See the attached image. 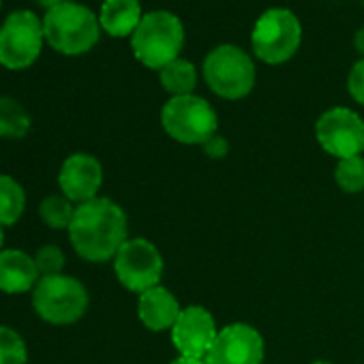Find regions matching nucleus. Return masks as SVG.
<instances>
[{
    "mask_svg": "<svg viewBox=\"0 0 364 364\" xmlns=\"http://www.w3.org/2000/svg\"><path fill=\"white\" fill-rule=\"evenodd\" d=\"M67 232L75 253L92 264L114 259L120 247L129 240L127 215L107 198H95L75 206V215Z\"/></svg>",
    "mask_w": 364,
    "mask_h": 364,
    "instance_id": "1",
    "label": "nucleus"
},
{
    "mask_svg": "<svg viewBox=\"0 0 364 364\" xmlns=\"http://www.w3.org/2000/svg\"><path fill=\"white\" fill-rule=\"evenodd\" d=\"M101 24L97 16L80 3H60L46 11L43 18V37L52 50L77 56L92 50L99 41Z\"/></svg>",
    "mask_w": 364,
    "mask_h": 364,
    "instance_id": "2",
    "label": "nucleus"
},
{
    "mask_svg": "<svg viewBox=\"0 0 364 364\" xmlns=\"http://www.w3.org/2000/svg\"><path fill=\"white\" fill-rule=\"evenodd\" d=\"M185 43L182 22L169 11L146 14L131 35V48L135 58L148 69H163L173 63Z\"/></svg>",
    "mask_w": 364,
    "mask_h": 364,
    "instance_id": "3",
    "label": "nucleus"
},
{
    "mask_svg": "<svg viewBox=\"0 0 364 364\" xmlns=\"http://www.w3.org/2000/svg\"><path fill=\"white\" fill-rule=\"evenodd\" d=\"M161 124L165 133L189 146H204L217 135L219 118L213 105L196 95L171 97L161 109Z\"/></svg>",
    "mask_w": 364,
    "mask_h": 364,
    "instance_id": "4",
    "label": "nucleus"
},
{
    "mask_svg": "<svg viewBox=\"0 0 364 364\" xmlns=\"http://www.w3.org/2000/svg\"><path fill=\"white\" fill-rule=\"evenodd\" d=\"M33 306L48 323H73L88 309V291L75 277L63 272L41 277L33 289Z\"/></svg>",
    "mask_w": 364,
    "mask_h": 364,
    "instance_id": "5",
    "label": "nucleus"
},
{
    "mask_svg": "<svg viewBox=\"0 0 364 364\" xmlns=\"http://www.w3.org/2000/svg\"><path fill=\"white\" fill-rule=\"evenodd\" d=\"M204 80L208 88L230 101L247 97L255 86V65L247 52L236 46H217L204 60Z\"/></svg>",
    "mask_w": 364,
    "mask_h": 364,
    "instance_id": "6",
    "label": "nucleus"
},
{
    "mask_svg": "<svg viewBox=\"0 0 364 364\" xmlns=\"http://www.w3.org/2000/svg\"><path fill=\"white\" fill-rule=\"evenodd\" d=\"M302 28L289 9H268L253 28L251 46L255 56L266 65L287 63L300 48Z\"/></svg>",
    "mask_w": 364,
    "mask_h": 364,
    "instance_id": "7",
    "label": "nucleus"
},
{
    "mask_svg": "<svg viewBox=\"0 0 364 364\" xmlns=\"http://www.w3.org/2000/svg\"><path fill=\"white\" fill-rule=\"evenodd\" d=\"M43 20L28 9L7 16L0 26V65L11 71L31 67L43 48Z\"/></svg>",
    "mask_w": 364,
    "mask_h": 364,
    "instance_id": "8",
    "label": "nucleus"
},
{
    "mask_svg": "<svg viewBox=\"0 0 364 364\" xmlns=\"http://www.w3.org/2000/svg\"><path fill=\"white\" fill-rule=\"evenodd\" d=\"M118 281L135 294H144L159 285L163 277V257L146 238H129L114 257Z\"/></svg>",
    "mask_w": 364,
    "mask_h": 364,
    "instance_id": "9",
    "label": "nucleus"
},
{
    "mask_svg": "<svg viewBox=\"0 0 364 364\" xmlns=\"http://www.w3.org/2000/svg\"><path fill=\"white\" fill-rule=\"evenodd\" d=\"M315 135L319 146L338 161L360 156L364 150V120L347 107L323 112L315 122Z\"/></svg>",
    "mask_w": 364,
    "mask_h": 364,
    "instance_id": "10",
    "label": "nucleus"
},
{
    "mask_svg": "<svg viewBox=\"0 0 364 364\" xmlns=\"http://www.w3.org/2000/svg\"><path fill=\"white\" fill-rule=\"evenodd\" d=\"M208 364H262L264 338L249 323H230L219 330L215 345L206 355Z\"/></svg>",
    "mask_w": 364,
    "mask_h": 364,
    "instance_id": "11",
    "label": "nucleus"
},
{
    "mask_svg": "<svg viewBox=\"0 0 364 364\" xmlns=\"http://www.w3.org/2000/svg\"><path fill=\"white\" fill-rule=\"evenodd\" d=\"M217 334L219 330L210 311L193 304L180 311V317L171 328V343L180 351V355L206 360L210 347L217 341Z\"/></svg>",
    "mask_w": 364,
    "mask_h": 364,
    "instance_id": "12",
    "label": "nucleus"
},
{
    "mask_svg": "<svg viewBox=\"0 0 364 364\" xmlns=\"http://www.w3.org/2000/svg\"><path fill=\"white\" fill-rule=\"evenodd\" d=\"M103 185V167L101 163L86 152H75L65 159L60 173H58V187L67 200L73 204H84L97 198Z\"/></svg>",
    "mask_w": 364,
    "mask_h": 364,
    "instance_id": "13",
    "label": "nucleus"
},
{
    "mask_svg": "<svg viewBox=\"0 0 364 364\" xmlns=\"http://www.w3.org/2000/svg\"><path fill=\"white\" fill-rule=\"evenodd\" d=\"M180 311L182 309H180L176 296L167 287L156 285V287L139 294L137 317L152 332L171 330L173 323H176V319L180 317Z\"/></svg>",
    "mask_w": 364,
    "mask_h": 364,
    "instance_id": "14",
    "label": "nucleus"
},
{
    "mask_svg": "<svg viewBox=\"0 0 364 364\" xmlns=\"http://www.w3.org/2000/svg\"><path fill=\"white\" fill-rule=\"evenodd\" d=\"M41 274L35 257L20 249L0 251V291L3 294H26L35 289Z\"/></svg>",
    "mask_w": 364,
    "mask_h": 364,
    "instance_id": "15",
    "label": "nucleus"
},
{
    "mask_svg": "<svg viewBox=\"0 0 364 364\" xmlns=\"http://www.w3.org/2000/svg\"><path fill=\"white\" fill-rule=\"evenodd\" d=\"M141 18L139 0H105L101 5L99 24L112 37H127L135 33Z\"/></svg>",
    "mask_w": 364,
    "mask_h": 364,
    "instance_id": "16",
    "label": "nucleus"
},
{
    "mask_svg": "<svg viewBox=\"0 0 364 364\" xmlns=\"http://www.w3.org/2000/svg\"><path fill=\"white\" fill-rule=\"evenodd\" d=\"M26 206V193L11 176H0V228H11L20 221Z\"/></svg>",
    "mask_w": 364,
    "mask_h": 364,
    "instance_id": "17",
    "label": "nucleus"
},
{
    "mask_svg": "<svg viewBox=\"0 0 364 364\" xmlns=\"http://www.w3.org/2000/svg\"><path fill=\"white\" fill-rule=\"evenodd\" d=\"M161 84L171 97L193 95V88L198 84V71L189 60L176 58L173 63L161 69Z\"/></svg>",
    "mask_w": 364,
    "mask_h": 364,
    "instance_id": "18",
    "label": "nucleus"
},
{
    "mask_svg": "<svg viewBox=\"0 0 364 364\" xmlns=\"http://www.w3.org/2000/svg\"><path fill=\"white\" fill-rule=\"evenodd\" d=\"M31 131V114L11 97H0V137L22 139Z\"/></svg>",
    "mask_w": 364,
    "mask_h": 364,
    "instance_id": "19",
    "label": "nucleus"
},
{
    "mask_svg": "<svg viewBox=\"0 0 364 364\" xmlns=\"http://www.w3.org/2000/svg\"><path fill=\"white\" fill-rule=\"evenodd\" d=\"M73 215L75 206L65 196H50L39 204V217L52 230H69Z\"/></svg>",
    "mask_w": 364,
    "mask_h": 364,
    "instance_id": "20",
    "label": "nucleus"
},
{
    "mask_svg": "<svg viewBox=\"0 0 364 364\" xmlns=\"http://www.w3.org/2000/svg\"><path fill=\"white\" fill-rule=\"evenodd\" d=\"M334 180L341 191L345 193H360L364 191V159L362 156H351L343 159L336 163L334 169Z\"/></svg>",
    "mask_w": 364,
    "mask_h": 364,
    "instance_id": "21",
    "label": "nucleus"
},
{
    "mask_svg": "<svg viewBox=\"0 0 364 364\" xmlns=\"http://www.w3.org/2000/svg\"><path fill=\"white\" fill-rule=\"evenodd\" d=\"M28 349L20 332L9 326H0V364H26Z\"/></svg>",
    "mask_w": 364,
    "mask_h": 364,
    "instance_id": "22",
    "label": "nucleus"
},
{
    "mask_svg": "<svg viewBox=\"0 0 364 364\" xmlns=\"http://www.w3.org/2000/svg\"><path fill=\"white\" fill-rule=\"evenodd\" d=\"M35 264L41 277H52V274H60L65 268V253L56 247V245H46L37 251L35 255Z\"/></svg>",
    "mask_w": 364,
    "mask_h": 364,
    "instance_id": "23",
    "label": "nucleus"
},
{
    "mask_svg": "<svg viewBox=\"0 0 364 364\" xmlns=\"http://www.w3.org/2000/svg\"><path fill=\"white\" fill-rule=\"evenodd\" d=\"M347 90L353 97V101L364 105V58L351 67L349 77H347Z\"/></svg>",
    "mask_w": 364,
    "mask_h": 364,
    "instance_id": "24",
    "label": "nucleus"
},
{
    "mask_svg": "<svg viewBox=\"0 0 364 364\" xmlns=\"http://www.w3.org/2000/svg\"><path fill=\"white\" fill-rule=\"evenodd\" d=\"M228 150H230L228 139L221 137V135H215V137H210V139L204 144V152H206L208 156H213V159H223V156L228 154Z\"/></svg>",
    "mask_w": 364,
    "mask_h": 364,
    "instance_id": "25",
    "label": "nucleus"
},
{
    "mask_svg": "<svg viewBox=\"0 0 364 364\" xmlns=\"http://www.w3.org/2000/svg\"><path fill=\"white\" fill-rule=\"evenodd\" d=\"M169 364H208L204 358H189V355H178L176 360H171Z\"/></svg>",
    "mask_w": 364,
    "mask_h": 364,
    "instance_id": "26",
    "label": "nucleus"
},
{
    "mask_svg": "<svg viewBox=\"0 0 364 364\" xmlns=\"http://www.w3.org/2000/svg\"><path fill=\"white\" fill-rule=\"evenodd\" d=\"M353 43H355V50L364 56V26L355 33V39H353Z\"/></svg>",
    "mask_w": 364,
    "mask_h": 364,
    "instance_id": "27",
    "label": "nucleus"
},
{
    "mask_svg": "<svg viewBox=\"0 0 364 364\" xmlns=\"http://www.w3.org/2000/svg\"><path fill=\"white\" fill-rule=\"evenodd\" d=\"M37 3H39L41 7L52 9V7H56V5H60V3H67V0H37Z\"/></svg>",
    "mask_w": 364,
    "mask_h": 364,
    "instance_id": "28",
    "label": "nucleus"
},
{
    "mask_svg": "<svg viewBox=\"0 0 364 364\" xmlns=\"http://www.w3.org/2000/svg\"><path fill=\"white\" fill-rule=\"evenodd\" d=\"M3 245H5V232L0 228V251H3Z\"/></svg>",
    "mask_w": 364,
    "mask_h": 364,
    "instance_id": "29",
    "label": "nucleus"
},
{
    "mask_svg": "<svg viewBox=\"0 0 364 364\" xmlns=\"http://www.w3.org/2000/svg\"><path fill=\"white\" fill-rule=\"evenodd\" d=\"M313 364H332V362H323V360H319V362H313Z\"/></svg>",
    "mask_w": 364,
    "mask_h": 364,
    "instance_id": "30",
    "label": "nucleus"
},
{
    "mask_svg": "<svg viewBox=\"0 0 364 364\" xmlns=\"http://www.w3.org/2000/svg\"><path fill=\"white\" fill-rule=\"evenodd\" d=\"M0 5H3V0H0Z\"/></svg>",
    "mask_w": 364,
    "mask_h": 364,
    "instance_id": "31",
    "label": "nucleus"
}]
</instances>
